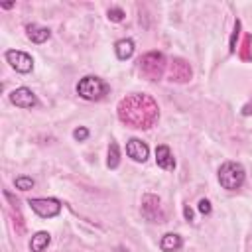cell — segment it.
Returning <instances> with one entry per match:
<instances>
[{
    "mask_svg": "<svg viewBox=\"0 0 252 252\" xmlns=\"http://www.w3.org/2000/svg\"><path fill=\"white\" fill-rule=\"evenodd\" d=\"M244 179H246V171L238 161H224L219 167V183L222 189H228V191L240 189Z\"/></svg>",
    "mask_w": 252,
    "mask_h": 252,
    "instance_id": "7a4b0ae2",
    "label": "cell"
},
{
    "mask_svg": "<svg viewBox=\"0 0 252 252\" xmlns=\"http://www.w3.org/2000/svg\"><path fill=\"white\" fill-rule=\"evenodd\" d=\"M118 118L130 128H150L158 120V104L148 94H130L118 102Z\"/></svg>",
    "mask_w": 252,
    "mask_h": 252,
    "instance_id": "6da1fadb",
    "label": "cell"
},
{
    "mask_svg": "<svg viewBox=\"0 0 252 252\" xmlns=\"http://www.w3.org/2000/svg\"><path fill=\"white\" fill-rule=\"evenodd\" d=\"M181 246H183V238H181L179 234H175V232H167V234H163L161 240H159V248H161L163 252H175V250H179Z\"/></svg>",
    "mask_w": 252,
    "mask_h": 252,
    "instance_id": "7c38bea8",
    "label": "cell"
},
{
    "mask_svg": "<svg viewBox=\"0 0 252 252\" xmlns=\"http://www.w3.org/2000/svg\"><path fill=\"white\" fill-rule=\"evenodd\" d=\"M142 215L146 220L150 222H161L163 220V213H161V201L156 195H144L142 197Z\"/></svg>",
    "mask_w": 252,
    "mask_h": 252,
    "instance_id": "8992f818",
    "label": "cell"
},
{
    "mask_svg": "<svg viewBox=\"0 0 252 252\" xmlns=\"http://www.w3.org/2000/svg\"><path fill=\"white\" fill-rule=\"evenodd\" d=\"M114 49H116V57H118V59H122V61H124V59H130L132 53H134V41H132L130 37H124V39L116 41Z\"/></svg>",
    "mask_w": 252,
    "mask_h": 252,
    "instance_id": "9a60e30c",
    "label": "cell"
},
{
    "mask_svg": "<svg viewBox=\"0 0 252 252\" xmlns=\"http://www.w3.org/2000/svg\"><path fill=\"white\" fill-rule=\"evenodd\" d=\"M77 93L85 100H98L108 93V85L98 77L87 75L77 83Z\"/></svg>",
    "mask_w": 252,
    "mask_h": 252,
    "instance_id": "277c9868",
    "label": "cell"
},
{
    "mask_svg": "<svg viewBox=\"0 0 252 252\" xmlns=\"http://www.w3.org/2000/svg\"><path fill=\"white\" fill-rule=\"evenodd\" d=\"M126 154L134 161H146L148 159V154H150V148L140 138H130L128 144H126Z\"/></svg>",
    "mask_w": 252,
    "mask_h": 252,
    "instance_id": "9c48e42d",
    "label": "cell"
},
{
    "mask_svg": "<svg viewBox=\"0 0 252 252\" xmlns=\"http://www.w3.org/2000/svg\"><path fill=\"white\" fill-rule=\"evenodd\" d=\"M138 63H140V73H142L146 79H150V81L161 79V75H163V71H165V57H163V53H159V51H150V53H146Z\"/></svg>",
    "mask_w": 252,
    "mask_h": 252,
    "instance_id": "3957f363",
    "label": "cell"
},
{
    "mask_svg": "<svg viewBox=\"0 0 252 252\" xmlns=\"http://www.w3.org/2000/svg\"><path fill=\"white\" fill-rule=\"evenodd\" d=\"M49 242H51V234L45 232V230H39V232H35V234L32 236V240H30V250H32V252H43V250L49 246Z\"/></svg>",
    "mask_w": 252,
    "mask_h": 252,
    "instance_id": "5bb4252c",
    "label": "cell"
},
{
    "mask_svg": "<svg viewBox=\"0 0 252 252\" xmlns=\"http://www.w3.org/2000/svg\"><path fill=\"white\" fill-rule=\"evenodd\" d=\"M6 61L10 63L12 69H16L18 73H30L33 69V59L26 53V51H20V49H8L4 53Z\"/></svg>",
    "mask_w": 252,
    "mask_h": 252,
    "instance_id": "52a82bcc",
    "label": "cell"
},
{
    "mask_svg": "<svg viewBox=\"0 0 252 252\" xmlns=\"http://www.w3.org/2000/svg\"><path fill=\"white\" fill-rule=\"evenodd\" d=\"M73 138H75V140H79V142H83V140H87V138H89V130H87L85 126H81V128H75V132H73Z\"/></svg>",
    "mask_w": 252,
    "mask_h": 252,
    "instance_id": "d6986e66",
    "label": "cell"
},
{
    "mask_svg": "<svg viewBox=\"0 0 252 252\" xmlns=\"http://www.w3.org/2000/svg\"><path fill=\"white\" fill-rule=\"evenodd\" d=\"M28 205L32 207V211H35L41 219H53L61 213V203L53 197H37V199H30Z\"/></svg>",
    "mask_w": 252,
    "mask_h": 252,
    "instance_id": "5b68a950",
    "label": "cell"
},
{
    "mask_svg": "<svg viewBox=\"0 0 252 252\" xmlns=\"http://www.w3.org/2000/svg\"><path fill=\"white\" fill-rule=\"evenodd\" d=\"M183 213H185V219H187V220H193V211H191L189 207H185Z\"/></svg>",
    "mask_w": 252,
    "mask_h": 252,
    "instance_id": "44dd1931",
    "label": "cell"
},
{
    "mask_svg": "<svg viewBox=\"0 0 252 252\" xmlns=\"http://www.w3.org/2000/svg\"><path fill=\"white\" fill-rule=\"evenodd\" d=\"M197 209H199V213L201 215H211V201H207V199H201L199 201V205H197Z\"/></svg>",
    "mask_w": 252,
    "mask_h": 252,
    "instance_id": "ffe728a7",
    "label": "cell"
},
{
    "mask_svg": "<svg viewBox=\"0 0 252 252\" xmlns=\"http://www.w3.org/2000/svg\"><path fill=\"white\" fill-rule=\"evenodd\" d=\"M26 30H28V37H30L33 43H43V41H47L49 35H51L49 28H43V26H37V24H30Z\"/></svg>",
    "mask_w": 252,
    "mask_h": 252,
    "instance_id": "4fadbf2b",
    "label": "cell"
},
{
    "mask_svg": "<svg viewBox=\"0 0 252 252\" xmlns=\"http://www.w3.org/2000/svg\"><path fill=\"white\" fill-rule=\"evenodd\" d=\"M10 102L16 104L18 108H33L37 104V96L33 94L32 89L20 87V89H14L10 93Z\"/></svg>",
    "mask_w": 252,
    "mask_h": 252,
    "instance_id": "ba28073f",
    "label": "cell"
},
{
    "mask_svg": "<svg viewBox=\"0 0 252 252\" xmlns=\"http://www.w3.org/2000/svg\"><path fill=\"white\" fill-rule=\"evenodd\" d=\"M108 20H112V22H122V20H124V10H120V8H110V10H108Z\"/></svg>",
    "mask_w": 252,
    "mask_h": 252,
    "instance_id": "ac0fdd59",
    "label": "cell"
},
{
    "mask_svg": "<svg viewBox=\"0 0 252 252\" xmlns=\"http://www.w3.org/2000/svg\"><path fill=\"white\" fill-rule=\"evenodd\" d=\"M118 163H120V152H118V146H116V142H110V146H108V159H106V165H108L110 169H116Z\"/></svg>",
    "mask_w": 252,
    "mask_h": 252,
    "instance_id": "2e32d148",
    "label": "cell"
},
{
    "mask_svg": "<svg viewBox=\"0 0 252 252\" xmlns=\"http://www.w3.org/2000/svg\"><path fill=\"white\" fill-rule=\"evenodd\" d=\"M14 185H16L18 189H22V191H28V189L33 187V179H32V177H26V175H20V177L14 179Z\"/></svg>",
    "mask_w": 252,
    "mask_h": 252,
    "instance_id": "e0dca14e",
    "label": "cell"
},
{
    "mask_svg": "<svg viewBox=\"0 0 252 252\" xmlns=\"http://www.w3.org/2000/svg\"><path fill=\"white\" fill-rule=\"evenodd\" d=\"M156 163H158L161 169H167V171H171V169L175 167V159H173V156H171V150H169L165 144H161V146L156 148Z\"/></svg>",
    "mask_w": 252,
    "mask_h": 252,
    "instance_id": "8fae6325",
    "label": "cell"
},
{
    "mask_svg": "<svg viewBox=\"0 0 252 252\" xmlns=\"http://www.w3.org/2000/svg\"><path fill=\"white\" fill-rule=\"evenodd\" d=\"M169 79L177 83H185L191 79V67L183 59H173L169 65Z\"/></svg>",
    "mask_w": 252,
    "mask_h": 252,
    "instance_id": "30bf717a",
    "label": "cell"
}]
</instances>
